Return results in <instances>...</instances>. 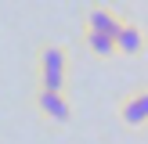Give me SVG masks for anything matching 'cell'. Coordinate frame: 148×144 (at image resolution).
Here are the masks:
<instances>
[{
	"label": "cell",
	"instance_id": "obj_5",
	"mask_svg": "<svg viewBox=\"0 0 148 144\" xmlns=\"http://www.w3.org/2000/svg\"><path fill=\"white\" fill-rule=\"evenodd\" d=\"M145 29L137 25V22H130V18H123V25H119V33H116V54H123V58H141L145 54Z\"/></svg>",
	"mask_w": 148,
	"mask_h": 144
},
{
	"label": "cell",
	"instance_id": "obj_6",
	"mask_svg": "<svg viewBox=\"0 0 148 144\" xmlns=\"http://www.w3.org/2000/svg\"><path fill=\"white\" fill-rule=\"evenodd\" d=\"M79 43H83L98 61H112V58H116V40H108V36H98V33L79 29Z\"/></svg>",
	"mask_w": 148,
	"mask_h": 144
},
{
	"label": "cell",
	"instance_id": "obj_3",
	"mask_svg": "<svg viewBox=\"0 0 148 144\" xmlns=\"http://www.w3.org/2000/svg\"><path fill=\"white\" fill-rule=\"evenodd\" d=\"M116 115H119V122L127 130H145L148 126V90H145V86L130 90L127 97L116 105Z\"/></svg>",
	"mask_w": 148,
	"mask_h": 144
},
{
	"label": "cell",
	"instance_id": "obj_1",
	"mask_svg": "<svg viewBox=\"0 0 148 144\" xmlns=\"http://www.w3.org/2000/svg\"><path fill=\"white\" fill-rule=\"evenodd\" d=\"M69 72H72V54L65 43L43 40L36 47V86L54 94H69Z\"/></svg>",
	"mask_w": 148,
	"mask_h": 144
},
{
	"label": "cell",
	"instance_id": "obj_4",
	"mask_svg": "<svg viewBox=\"0 0 148 144\" xmlns=\"http://www.w3.org/2000/svg\"><path fill=\"white\" fill-rule=\"evenodd\" d=\"M119 25H123V14H119V11H112L108 4H90V7L83 11V29H87V33H98V36L116 40Z\"/></svg>",
	"mask_w": 148,
	"mask_h": 144
},
{
	"label": "cell",
	"instance_id": "obj_2",
	"mask_svg": "<svg viewBox=\"0 0 148 144\" xmlns=\"http://www.w3.org/2000/svg\"><path fill=\"white\" fill-rule=\"evenodd\" d=\"M33 108L47 126H65L72 119V97L69 94H54V90H33Z\"/></svg>",
	"mask_w": 148,
	"mask_h": 144
}]
</instances>
